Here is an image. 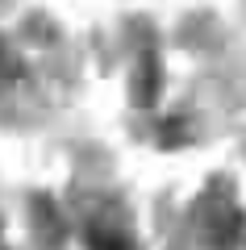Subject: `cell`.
<instances>
[{
  "mask_svg": "<svg viewBox=\"0 0 246 250\" xmlns=\"http://www.w3.org/2000/svg\"><path fill=\"white\" fill-rule=\"evenodd\" d=\"M88 250H138L121 229H92L88 233Z\"/></svg>",
  "mask_w": 246,
  "mask_h": 250,
  "instance_id": "6da1fadb",
  "label": "cell"
},
{
  "mask_svg": "<svg viewBox=\"0 0 246 250\" xmlns=\"http://www.w3.org/2000/svg\"><path fill=\"white\" fill-rule=\"evenodd\" d=\"M155 80H158V71H155V59H142V71H138V80H134V100L138 104H150L155 100Z\"/></svg>",
  "mask_w": 246,
  "mask_h": 250,
  "instance_id": "7a4b0ae2",
  "label": "cell"
},
{
  "mask_svg": "<svg viewBox=\"0 0 246 250\" xmlns=\"http://www.w3.org/2000/svg\"><path fill=\"white\" fill-rule=\"evenodd\" d=\"M4 67H9V46L0 42V75H4Z\"/></svg>",
  "mask_w": 246,
  "mask_h": 250,
  "instance_id": "3957f363",
  "label": "cell"
}]
</instances>
